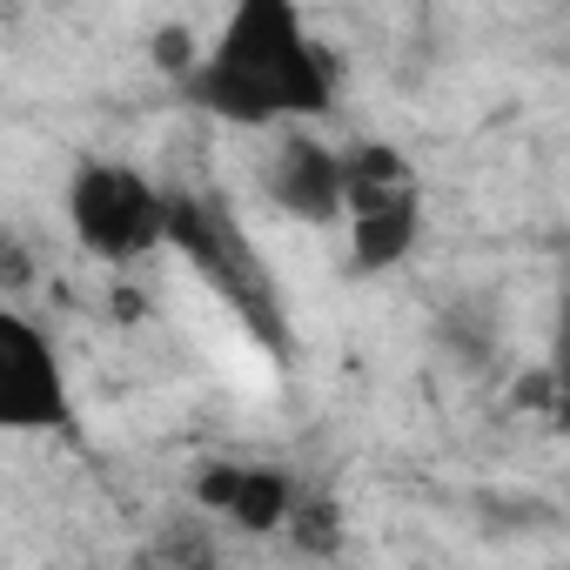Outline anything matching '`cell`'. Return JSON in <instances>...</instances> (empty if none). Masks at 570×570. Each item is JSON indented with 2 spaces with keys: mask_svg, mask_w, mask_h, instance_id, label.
<instances>
[{
  "mask_svg": "<svg viewBox=\"0 0 570 570\" xmlns=\"http://www.w3.org/2000/svg\"><path fill=\"white\" fill-rule=\"evenodd\" d=\"M181 88L202 115L235 128H289L336 108V68L303 28L296 0H235Z\"/></svg>",
  "mask_w": 570,
  "mask_h": 570,
  "instance_id": "cell-1",
  "label": "cell"
},
{
  "mask_svg": "<svg viewBox=\"0 0 570 570\" xmlns=\"http://www.w3.org/2000/svg\"><path fill=\"white\" fill-rule=\"evenodd\" d=\"M161 242L208 282V289L228 303V316L268 350V356H289L296 336H289V303H282V282L268 275V262L255 255V242L242 235V222L215 202V195H195V188H168V228Z\"/></svg>",
  "mask_w": 570,
  "mask_h": 570,
  "instance_id": "cell-2",
  "label": "cell"
},
{
  "mask_svg": "<svg viewBox=\"0 0 570 570\" xmlns=\"http://www.w3.org/2000/svg\"><path fill=\"white\" fill-rule=\"evenodd\" d=\"M68 222H75V242L95 262L128 268L148 248H161L168 188H155L141 168H121V161H81L68 175Z\"/></svg>",
  "mask_w": 570,
  "mask_h": 570,
  "instance_id": "cell-3",
  "label": "cell"
},
{
  "mask_svg": "<svg viewBox=\"0 0 570 570\" xmlns=\"http://www.w3.org/2000/svg\"><path fill=\"white\" fill-rule=\"evenodd\" d=\"M0 430H75L55 336L8 303H0Z\"/></svg>",
  "mask_w": 570,
  "mask_h": 570,
  "instance_id": "cell-4",
  "label": "cell"
},
{
  "mask_svg": "<svg viewBox=\"0 0 570 570\" xmlns=\"http://www.w3.org/2000/svg\"><path fill=\"white\" fill-rule=\"evenodd\" d=\"M262 181H268V202L289 215V222L323 228V222L343 215V155H336L330 141L303 135V121H289V135L275 141Z\"/></svg>",
  "mask_w": 570,
  "mask_h": 570,
  "instance_id": "cell-5",
  "label": "cell"
},
{
  "mask_svg": "<svg viewBox=\"0 0 570 570\" xmlns=\"http://www.w3.org/2000/svg\"><path fill=\"white\" fill-rule=\"evenodd\" d=\"M195 503L208 517H228L248 537H268V530H282V517L296 503V476H282L268 463H208V470H195Z\"/></svg>",
  "mask_w": 570,
  "mask_h": 570,
  "instance_id": "cell-6",
  "label": "cell"
},
{
  "mask_svg": "<svg viewBox=\"0 0 570 570\" xmlns=\"http://www.w3.org/2000/svg\"><path fill=\"white\" fill-rule=\"evenodd\" d=\"M416 235H423V195L350 208V275H390L396 262H410Z\"/></svg>",
  "mask_w": 570,
  "mask_h": 570,
  "instance_id": "cell-7",
  "label": "cell"
},
{
  "mask_svg": "<svg viewBox=\"0 0 570 570\" xmlns=\"http://www.w3.org/2000/svg\"><path fill=\"white\" fill-rule=\"evenodd\" d=\"M336 155H343V215L396 202V195H416V168H410L403 148H390V141H350Z\"/></svg>",
  "mask_w": 570,
  "mask_h": 570,
  "instance_id": "cell-8",
  "label": "cell"
},
{
  "mask_svg": "<svg viewBox=\"0 0 570 570\" xmlns=\"http://www.w3.org/2000/svg\"><path fill=\"white\" fill-rule=\"evenodd\" d=\"M436 343H443L456 363L483 370V363L497 356V309H490L483 296H456V303L443 309V323H436Z\"/></svg>",
  "mask_w": 570,
  "mask_h": 570,
  "instance_id": "cell-9",
  "label": "cell"
},
{
  "mask_svg": "<svg viewBox=\"0 0 570 570\" xmlns=\"http://www.w3.org/2000/svg\"><path fill=\"white\" fill-rule=\"evenodd\" d=\"M282 530H289V543H296L303 557H336V550H343V510H336V497H303V490H296Z\"/></svg>",
  "mask_w": 570,
  "mask_h": 570,
  "instance_id": "cell-10",
  "label": "cell"
},
{
  "mask_svg": "<svg viewBox=\"0 0 570 570\" xmlns=\"http://www.w3.org/2000/svg\"><path fill=\"white\" fill-rule=\"evenodd\" d=\"M35 282H41V242L21 228H0V303L28 296Z\"/></svg>",
  "mask_w": 570,
  "mask_h": 570,
  "instance_id": "cell-11",
  "label": "cell"
},
{
  "mask_svg": "<svg viewBox=\"0 0 570 570\" xmlns=\"http://www.w3.org/2000/svg\"><path fill=\"white\" fill-rule=\"evenodd\" d=\"M155 557L161 563H215V537L202 517H168V530L155 537Z\"/></svg>",
  "mask_w": 570,
  "mask_h": 570,
  "instance_id": "cell-12",
  "label": "cell"
},
{
  "mask_svg": "<svg viewBox=\"0 0 570 570\" xmlns=\"http://www.w3.org/2000/svg\"><path fill=\"white\" fill-rule=\"evenodd\" d=\"M148 61L168 75V81H181L195 61H202V48H195V28H181V21H168V28H155V41H148Z\"/></svg>",
  "mask_w": 570,
  "mask_h": 570,
  "instance_id": "cell-13",
  "label": "cell"
},
{
  "mask_svg": "<svg viewBox=\"0 0 570 570\" xmlns=\"http://www.w3.org/2000/svg\"><path fill=\"white\" fill-rule=\"evenodd\" d=\"M517 410H537V416H557V370H523L517 390H510Z\"/></svg>",
  "mask_w": 570,
  "mask_h": 570,
  "instance_id": "cell-14",
  "label": "cell"
}]
</instances>
